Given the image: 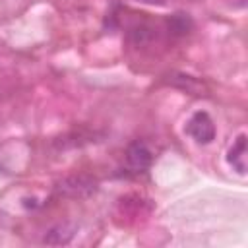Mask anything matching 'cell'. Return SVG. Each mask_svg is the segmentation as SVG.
<instances>
[{"mask_svg":"<svg viewBox=\"0 0 248 248\" xmlns=\"http://www.w3.org/2000/svg\"><path fill=\"white\" fill-rule=\"evenodd\" d=\"M186 134L192 136L198 143H209L215 138V124L205 110H198L186 122Z\"/></svg>","mask_w":248,"mask_h":248,"instance_id":"6da1fadb","label":"cell"},{"mask_svg":"<svg viewBox=\"0 0 248 248\" xmlns=\"http://www.w3.org/2000/svg\"><path fill=\"white\" fill-rule=\"evenodd\" d=\"M153 163V151L149 149V145L145 141H134L128 145L126 149V165L130 170L134 172H143L151 167Z\"/></svg>","mask_w":248,"mask_h":248,"instance_id":"7a4b0ae2","label":"cell"},{"mask_svg":"<svg viewBox=\"0 0 248 248\" xmlns=\"http://www.w3.org/2000/svg\"><path fill=\"white\" fill-rule=\"evenodd\" d=\"M248 140H246V134H240L236 138V141L231 145L229 149V155H227V161L229 165H232V169L240 174L246 172V161H248Z\"/></svg>","mask_w":248,"mask_h":248,"instance_id":"3957f363","label":"cell"},{"mask_svg":"<svg viewBox=\"0 0 248 248\" xmlns=\"http://www.w3.org/2000/svg\"><path fill=\"white\" fill-rule=\"evenodd\" d=\"M72 236H74V229H72V227L68 229L66 225H60V227L52 229V231L45 236V242H46V240H50V238H54V242H52V244H66Z\"/></svg>","mask_w":248,"mask_h":248,"instance_id":"277c9868","label":"cell"},{"mask_svg":"<svg viewBox=\"0 0 248 248\" xmlns=\"http://www.w3.org/2000/svg\"><path fill=\"white\" fill-rule=\"evenodd\" d=\"M188 25H190V21H188V17H184L182 14H176V16H172V17L169 19V27H170L174 33H186V31H188Z\"/></svg>","mask_w":248,"mask_h":248,"instance_id":"5b68a950","label":"cell"},{"mask_svg":"<svg viewBox=\"0 0 248 248\" xmlns=\"http://www.w3.org/2000/svg\"><path fill=\"white\" fill-rule=\"evenodd\" d=\"M141 2H149V4H161L163 0H141Z\"/></svg>","mask_w":248,"mask_h":248,"instance_id":"8992f818","label":"cell"}]
</instances>
